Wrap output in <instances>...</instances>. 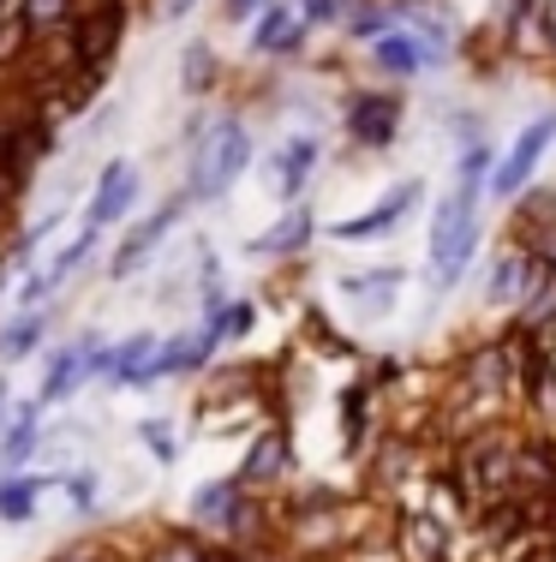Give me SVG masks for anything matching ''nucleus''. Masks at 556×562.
<instances>
[{"label": "nucleus", "instance_id": "obj_15", "mask_svg": "<svg viewBox=\"0 0 556 562\" xmlns=\"http://www.w3.org/2000/svg\"><path fill=\"white\" fill-rule=\"evenodd\" d=\"M216 347H222V341L209 336V329H192V336H168L162 347H156V359H150V371H144V383L180 378V371H204Z\"/></svg>", "mask_w": 556, "mask_h": 562}, {"label": "nucleus", "instance_id": "obj_2", "mask_svg": "<svg viewBox=\"0 0 556 562\" xmlns=\"http://www.w3.org/2000/svg\"><path fill=\"white\" fill-rule=\"evenodd\" d=\"M251 168V126L246 120H216V126L197 138L192 150V173H185V192L197 198V204H216V198H228V186L240 180Z\"/></svg>", "mask_w": 556, "mask_h": 562}, {"label": "nucleus", "instance_id": "obj_6", "mask_svg": "<svg viewBox=\"0 0 556 562\" xmlns=\"http://www.w3.org/2000/svg\"><path fill=\"white\" fill-rule=\"evenodd\" d=\"M246 491H251V485H246L240 473H234V479H209V485H197V491H192V520H197V527L228 532V539H246L251 520H258V508H251Z\"/></svg>", "mask_w": 556, "mask_h": 562}, {"label": "nucleus", "instance_id": "obj_18", "mask_svg": "<svg viewBox=\"0 0 556 562\" xmlns=\"http://www.w3.org/2000/svg\"><path fill=\"white\" fill-rule=\"evenodd\" d=\"M401 270L395 263H383V270H360V276H341V300H360L365 317H383L395 305V293H401Z\"/></svg>", "mask_w": 556, "mask_h": 562}, {"label": "nucleus", "instance_id": "obj_31", "mask_svg": "<svg viewBox=\"0 0 556 562\" xmlns=\"http://www.w3.org/2000/svg\"><path fill=\"white\" fill-rule=\"evenodd\" d=\"M72 508H78V515H90V508H97V473H78L72 479Z\"/></svg>", "mask_w": 556, "mask_h": 562}, {"label": "nucleus", "instance_id": "obj_10", "mask_svg": "<svg viewBox=\"0 0 556 562\" xmlns=\"http://www.w3.org/2000/svg\"><path fill=\"white\" fill-rule=\"evenodd\" d=\"M121 36H126V0L78 12L72 19V60L90 66V72H102V66L114 60V48H121Z\"/></svg>", "mask_w": 556, "mask_h": 562}, {"label": "nucleus", "instance_id": "obj_14", "mask_svg": "<svg viewBox=\"0 0 556 562\" xmlns=\"http://www.w3.org/2000/svg\"><path fill=\"white\" fill-rule=\"evenodd\" d=\"M311 234H317V216H311L306 198H299V204L282 210V222H275L270 234L251 239V258H299V251L311 246Z\"/></svg>", "mask_w": 556, "mask_h": 562}, {"label": "nucleus", "instance_id": "obj_8", "mask_svg": "<svg viewBox=\"0 0 556 562\" xmlns=\"http://www.w3.org/2000/svg\"><path fill=\"white\" fill-rule=\"evenodd\" d=\"M419 198H425V180H395L389 192H383L377 204L365 210V216H348V222L329 227V239H341V246H360V239L389 234V227H401V222H407V210H413Z\"/></svg>", "mask_w": 556, "mask_h": 562}, {"label": "nucleus", "instance_id": "obj_21", "mask_svg": "<svg viewBox=\"0 0 556 562\" xmlns=\"http://www.w3.org/2000/svg\"><path fill=\"white\" fill-rule=\"evenodd\" d=\"M371 401H377V383H353L341 395V437H348L353 454H365V437H371Z\"/></svg>", "mask_w": 556, "mask_h": 562}, {"label": "nucleus", "instance_id": "obj_20", "mask_svg": "<svg viewBox=\"0 0 556 562\" xmlns=\"http://www.w3.org/2000/svg\"><path fill=\"white\" fill-rule=\"evenodd\" d=\"M90 347H97V341H78V347H66V353H55V366H48V383H43V395H36V407H55V401H66L78 383L90 378Z\"/></svg>", "mask_w": 556, "mask_h": 562}, {"label": "nucleus", "instance_id": "obj_30", "mask_svg": "<svg viewBox=\"0 0 556 562\" xmlns=\"http://www.w3.org/2000/svg\"><path fill=\"white\" fill-rule=\"evenodd\" d=\"M204 557H209V544H197V539H168L150 562H204Z\"/></svg>", "mask_w": 556, "mask_h": 562}, {"label": "nucleus", "instance_id": "obj_11", "mask_svg": "<svg viewBox=\"0 0 556 562\" xmlns=\"http://www.w3.org/2000/svg\"><path fill=\"white\" fill-rule=\"evenodd\" d=\"M395 544H401L407 562H455V527L443 520V508H407L401 527H395Z\"/></svg>", "mask_w": 556, "mask_h": 562}, {"label": "nucleus", "instance_id": "obj_33", "mask_svg": "<svg viewBox=\"0 0 556 562\" xmlns=\"http://www.w3.org/2000/svg\"><path fill=\"white\" fill-rule=\"evenodd\" d=\"M263 12V0H222V19L228 24H246V19H258Z\"/></svg>", "mask_w": 556, "mask_h": 562}, {"label": "nucleus", "instance_id": "obj_12", "mask_svg": "<svg viewBox=\"0 0 556 562\" xmlns=\"http://www.w3.org/2000/svg\"><path fill=\"white\" fill-rule=\"evenodd\" d=\"M185 204H197V198H192V192H174L162 210H156V216H144L138 227H132V234L121 239V251H114L109 276H114V281H126L132 270H144V263H150V251L162 246V234H168V227H174V222L185 216Z\"/></svg>", "mask_w": 556, "mask_h": 562}, {"label": "nucleus", "instance_id": "obj_13", "mask_svg": "<svg viewBox=\"0 0 556 562\" xmlns=\"http://www.w3.org/2000/svg\"><path fill=\"white\" fill-rule=\"evenodd\" d=\"M317 162H324V138H317V132H294V138L275 150V162H270L275 198H282V204H299L306 186L317 180Z\"/></svg>", "mask_w": 556, "mask_h": 562}, {"label": "nucleus", "instance_id": "obj_7", "mask_svg": "<svg viewBox=\"0 0 556 562\" xmlns=\"http://www.w3.org/2000/svg\"><path fill=\"white\" fill-rule=\"evenodd\" d=\"M365 55H371V72H377L383 85H413L419 72H431V66H436V48L419 31H407V24H395L389 36H377Z\"/></svg>", "mask_w": 556, "mask_h": 562}, {"label": "nucleus", "instance_id": "obj_32", "mask_svg": "<svg viewBox=\"0 0 556 562\" xmlns=\"http://www.w3.org/2000/svg\"><path fill=\"white\" fill-rule=\"evenodd\" d=\"M192 7H197V0H150V19H156V24H174V19H185Z\"/></svg>", "mask_w": 556, "mask_h": 562}, {"label": "nucleus", "instance_id": "obj_24", "mask_svg": "<svg viewBox=\"0 0 556 562\" xmlns=\"http://www.w3.org/2000/svg\"><path fill=\"white\" fill-rule=\"evenodd\" d=\"M185 90H192V97H204V90H216V78H222V60H216V48L209 43H192L185 48Z\"/></svg>", "mask_w": 556, "mask_h": 562}, {"label": "nucleus", "instance_id": "obj_34", "mask_svg": "<svg viewBox=\"0 0 556 562\" xmlns=\"http://www.w3.org/2000/svg\"><path fill=\"white\" fill-rule=\"evenodd\" d=\"M204 562H240V557H234V551H209Z\"/></svg>", "mask_w": 556, "mask_h": 562}, {"label": "nucleus", "instance_id": "obj_28", "mask_svg": "<svg viewBox=\"0 0 556 562\" xmlns=\"http://www.w3.org/2000/svg\"><path fill=\"white\" fill-rule=\"evenodd\" d=\"M144 443H150V454H156V461H180V449H174V425H168V419H144Z\"/></svg>", "mask_w": 556, "mask_h": 562}, {"label": "nucleus", "instance_id": "obj_29", "mask_svg": "<svg viewBox=\"0 0 556 562\" xmlns=\"http://www.w3.org/2000/svg\"><path fill=\"white\" fill-rule=\"evenodd\" d=\"M31 443H36V413H24L19 425H12V437H7V461H24V454H31Z\"/></svg>", "mask_w": 556, "mask_h": 562}, {"label": "nucleus", "instance_id": "obj_4", "mask_svg": "<svg viewBox=\"0 0 556 562\" xmlns=\"http://www.w3.org/2000/svg\"><path fill=\"white\" fill-rule=\"evenodd\" d=\"M551 144H556V109H545L538 120H526V126L514 132V144L497 156V173H491V198H497V204H514V198L538 180Z\"/></svg>", "mask_w": 556, "mask_h": 562}, {"label": "nucleus", "instance_id": "obj_36", "mask_svg": "<svg viewBox=\"0 0 556 562\" xmlns=\"http://www.w3.org/2000/svg\"><path fill=\"white\" fill-rule=\"evenodd\" d=\"M0 413H7V401H0Z\"/></svg>", "mask_w": 556, "mask_h": 562}, {"label": "nucleus", "instance_id": "obj_22", "mask_svg": "<svg viewBox=\"0 0 556 562\" xmlns=\"http://www.w3.org/2000/svg\"><path fill=\"white\" fill-rule=\"evenodd\" d=\"M407 467H413V443H407V437H389V443L371 454V497H383L389 485H401Z\"/></svg>", "mask_w": 556, "mask_h": 562}, {"label": "nucleus", "instance_id": "obj_23", "mask_svg": "<svg viewBox=\"0 0 556 562\" xmlns=\"http://www.w3.org/2000/svg\"><path fill=\"white\" fill-rule=\"evenodd\" d=\"M72 19H78V0H24V24H31L36 43H43V36H60Z\"/></svg>", "mask_w": 556, "mask_h": 562}, {"label": "nucleus", "instance_id": "obj_25", "mask_svg": "<svg viewBox=\"0 0 556 562\" xmlns=\"http://www.w3.org/2000/svg\"><path fill=\"white\" fill-rule=\"evenodd\" d=\"M43 341V312H31V317H19V324L0 336V359H24L31 347Z\"/></svg>", "mask_w": 556, "mask_h": 562}, {"label": "nucleus", "instance_id": "obj_17", "mask_svg": "<svg viewBox=\"0 0 556 562\" xmlns=\"http://www.w3.org/2000/svg\"><path fill=\"white\" fill-rule=\"evenodd\" d=\"M287 467H294L287 431H282V425H270V431L251 437V449H246V461H240V479H246V485H275V479H282Z\"/></svg>", "mask_w": 556, "mask_h": 562}, {"label": "nucleus", "instance_id": "obj_16", "mask_svg": "<svg viewBox=\"0 0 556 562\" xmlns=\"http://www.w3.org/2000/svg\"><path fill=\"white\" fill-rule=\"evenodd\" d=\"M132 198H138V168L132 162H109L102 168V186H97V198H90V227H114L132 210Z\"/></svg>", "mask_w": 556, "mask_h": 562}, {"label": "nucleus", "instance_id": "obj_27", "mask_svg": "<svg viewBox=\"0 0 556 562\" xmlns=\"http://www.w3.org/2000/svg\"><path fill=\"white\" fill-rule=\"evenodd\" d=\"M299 12H306L311 31H341V19H348V0H299Z\"/></svg>", "mask_w": 556, "mask_h": 562}, {"label": "nucleus", "instance_id": "obj_19", "mask_svg": "<svg viewBox=\"0 0 556 562\" xmlns=\"http://www.w3.org/2000/svg\"><path fill=\"white\" fill-rule=\"evenodd\" d=\"M401 24V0H348V19H341V36L348 43L371 48L377 36H389Z\"/></svg>", "mask_w": 556, "mask_h": 562}, {"label": "nucleus", "instance_id": "obj_9", "mask_svg": "<svg viewBox=\"0 0 556 562\" xmlns=\"http://www.w3.org/2000/svg\"><path fill=\"white\" fill-rule=\"evenodd\" d=\"M533 246L526 239H502L497 246V258H491V270H485V288H479V300L491 305V312H514V305L526 300V281H533Z\"/></svg>", "mask_w": 556, "mask_h": 562}, {"label": "nucleus", "instance_id": "obj_3", "mask_svg": "<svg viewBox=\"0 0 556 562\" xmlns=\"http://www.w3.org/2000/svg\"><path fill=\"white\" fill-rule=\"evenodd\" d=\"M401 120H407L401 85H365L348 90V102H341V132H348L353 150H389L401 138Z\"/></svg>", "mask_w": 556, "mask_h": 562}, {"label": "nucleus", "instance_id": "obj_5", "mask_svg": "<svg viewBox=\"0 0 556 562\" xmlns=\"http://www.w3.org/2000/svg\"><path fill=\"white\" fill-rule=\"evenodd\" d=\"M311 43V24L299 12V0H263V12L251 19V55L263 60H299Z\"/></svg>", "mask_w": 556, "mask_h": 562}, {"label": "nucleus", "instance_id": "obj_35", "mask_svg": "<svg viewBox=\"0 0 556 562\" xmlns=\"http://www.w3.org/2000/svg\"><path fill=\"white\" fill-rule=\"evenodd\" d=\"M90 7H114V0H78V12H90Z\"/></svg>", "mask_w": 556, "mask_h": 562}, {"label": "nucleus", "instance_id": "obj_26", "mask_svg": "<svg viewBox=\"0 0 556 562\" xmlns=\"http://www.w3.org/2000/svg\"><path fill=\"white\" fill-rule=\"evenodd\" d=\"M36 491H43V479H12V485L0 491V515H7V520H31Z\"/></svg>", "mask_w": 556, "mask_h": 562}, {"label": "nucleus", "instance_id": "obj_1", "mask_svg": "<svg viewBox=\"0 0 556 562\" xmlns=\"http://www.w3.org/2000/svg\"><path fill=\"white\" fill-rule=\"evenodd\" d=\"M479 198L485 192H473V186L455 180V192L431 210V270H425L431 293H455L461 276L473 270V258H479V239H485Z\"/></svg>", "mask_w": 556, "mask_h": 562}]
</instances>
